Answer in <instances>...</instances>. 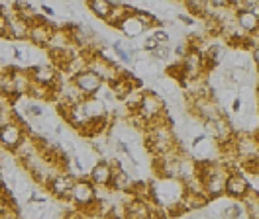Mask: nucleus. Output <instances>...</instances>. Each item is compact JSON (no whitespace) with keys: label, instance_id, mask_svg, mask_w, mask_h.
<instances>
[{"label":"nucleus","instance_id":"obj_10","mask_svg":"<svg viewBox=\"0 0 259 219\" xmlns=\"http://www.w3.org/2000/svg\"><path fill=\"white\" fill-rule=\"evenodd\" d=\"M151 207L144 198H132L124 203V219H149Z\"/></svg>","mask_w":259,"mask_h":219},{"label":"nucleus","instance_id":"obj_7","mask_svg":"<svg viewBox=\"0 0 259 219\" xmlns=\"http://www.w3.org/2000/svg\"><path fill=\"white\" fill-rule=\"evenodd\" d=\"M249 182L247 178L243 176L242 172H230L226 180V186H224V194L234 198V200H243L247 194H249Z\"/></svg>","mask_w":259,"mask_h":219},{"label":"nucleus","instance_id":"obj_3","mask_svg":"<svg viewBox=\"0 0 259 219\" xmlns=\"http://www.w3.org/2000/svg\"><path fill=\"white\" fill-rule=\"evenodd\" d=\"M71 200L81 209H95L97 207V188L89 178H79L71 190Z\"/></svg>","mask_w":259,"mask_h":219},{"label":"nucleus","instance_id":"obj_20","mask_svg":"<svg viewBox=\"0 0 259 219\" xmlns=\"http://www.w3.org/2000/svg\"><path fill=\"white\" fill-rule=\"evenodd\" d=\"M222 215L226 219H238L242 215V207H240V203H230L226 209L222 211Z\"/></svg>","mask_w":259,"mask_h":219},{"label":"nucleus","instance_id":"obj_5","mask_svg":"<svg viewBox=\"0 0 259 219\" xmlns=\"http://www.w3.org/2000/svg\"><path fill=\"white\" fill-rule=\"evenodd\" d=\"M71 82L75 84V88H77L84 98L98 96V92L104 88V82L100 80V77L95 75L93 71H89V69H84L81 73H77L75 77H71Z\"/></svg>","mask_w":259,"mask_h":219},{"label":"nucleus","instance_id":"obj_2","mask_svg":"<svg viewBox=\"0 0 259 219\" xmlns=\"http://www.w3.org/2000/svg\"><path fill=\"white\" fill-rule=\"evenodd\" d=\"M26 139V129H24V122L16 114V120L6 125H0V147L6 151H16L20 143Z\"/></svg>","mask_w":259,"mask_h":219},{"label":"nucleus","instance_id":"obj_24","mask_svg":"<svg viewBox=\"0 0 259 219\" xmlns=\"http://www.w3.org/2000/svg\"><path fill=\"white\" fill-rule=\"evenodd\" d=\"M240 108H242V100H240V98H236V100L232 102V110H234V112H240Z\"/></svg>","mask_w":259,"mask_h":219},{"label":"nucleus","instance_id":"obj_1","mask_svg":"<svg viewBox=\"0 0 259 219\" xmlns=\"http://www.w3.org/2000/svg\"><path fill=\"white\" fill-rule=\"evenodd\" d=\"M136 112L146 120L147 124H151V122L159 120V118H163V116H167V110H165L163 98L157 92H153V90L142 92V100H140V106H138Z\"/></svg>","mask_w":259,"mask_h":219},{"label":"nucleus","instance_id":"obj_14","mask_svg":"<svg viewBox=\"0 0 259 219\" xmlns=\"http://www.w3.org/2000/svg\"><path fill=\"white\" fill-rule=\"evenodd\" d=\"M136 12V8L134 6H130V4H122V2H114L112 4V12L108 16V20H106V24L108 26H114V28H120V24Z\"/></svg>","mask_w":259,"mask_h":219},{"label":"nucleus","instance_id":"obj_23","mask_svg":"<svg viewBox=\"0 0 259 219\" xmlns=\"http://www.w3.org/2000/svg\"><path fill=\"white\" fill-rule=\"evenodd\" d=\"M251 57H253V63L259 67V41L255 43V47H253V51H251Z\"/></svg>","mask_w":259,"mask_h":219},{"label":"nucleus","instance_id":"obj_18","mask_svg":"<svg viewBox=\"0 0 259 219\" xmlns=\"http://www.w3.org/2000/svg\"><path fill=\"white\" fill-rule=\"evenodd\" d=\"M112 51L116 53V57L122 63H126V65L132 63V55L128 53V49H124V43H122V41H116L112 45Z\"/></svg>","mask_w":259,"mask_h":219},{"label":"nucleus","instance_id":"obj_9","mask_svg":"<svg viewBox=\"0 0 259 219\" xmlns=\"http://www.w3.org/2000/svg\"><path fill=\"white\" fill-rule=\"evenodd\" d=\"M234 6V4H232ZM234 20L238 24V28L245 33V35H255L259 31V18L247 10H242V8H234Z\"/></svg>","mask_w":259,"mask_h":219},{"label":"nucleus","instance_id":"obj_22","mask_svg":"<svg viewBox=\"0 0 259 219\" xmlns=\"http://www.w3.org/2000/svg\"><path fill=\"white\" fill-rule=\"evenodd\" d=\"M8 28H10V18L0 12V37L8 39Z\"/></svg>","mask_w":259,"mask_h":219},{"label":"nucleus","instance_id":"obj_11","mask_svg":"<svg viewBox=\"0 0 259 219\" xmlns=\"http://www.w3.org/2000/svg\"><path fill=\"white\" fill-rule=\"evenodd\" d=\"M82 108H84V114H87V120L89 122H95V120H102L106 118V104L102 98L98 96H91V98H84L82 100Z\"/></svg>","mask_w":259,"mask_h":219},{"label":"nucleus","instance_id":"obj_13","mask_svg":"<svg viewBox=\"0 0 259 219\" xmlns=\"http://www.w3.org/2000/svg\"><path fill=\"white\" fill-rule=\"evenodd\" d=\"M28 33H30V24L24 22L22 18H18V16H12L10 18V28H8V39L28 41Z\"/></svg>","mask_w":259,"mask_h":219},{"label":"nucleus","instance_id":"obj_15","mask_svg":"<svg viewBox=\"0 0 259 219\" xmlns=\"http://www.w3.org/2000/svg\"><path fill=\"white\" fill-rule=\"evenodd\" d=\"M120 30L124 31V35H126V37L134 39V37L142 35V33L146 31V28H144V26H142V22L136 18V14H132V16H128L122 24H120Z\"/></svg>","mask_w":259,"mask_h":219},{"label":"nucleus","instance_id":"obj_25","mask_svg":"<svg viewBox=\"0 0 259 219\" xmlns=\"http://www.w3.org/2000/svg\"><path fill=\"white\" fill-rule=\"evenodd\" d=\"M41 10H44V14L55 16V10H53V8H49V6H41Z\"/></svg>","mask_w":259,"mask_h":219},{"label":"nucleus","instance_id":"obj_6","mask_svg":"<svg viewBox=\"0 0 259 219\" xmlns=\"http://www.w3.org/2000/svg\"><path fill=\"white\" fill-rule=\"evenodd\" d=\"M75 182H77V178L71 172H57L49 178L48 190L51 196H55L59 200H67V198H71V190L75 186Z\"/></svg>","mask_w":259,"mask_h":219},{"label":"nucleus","instance_id":"obj_19","mask_svg":"<svg viewBox=\"0 0 259 219\" xmlns=\"http://www.w3.org/2000/svg\"><path fill=\"white\" fill-rule=\"evenodd\" d=\"M171 53H173V49L169 45H157V49L151 53V57L157 59V61H169L171 59Z\"/></svg>","mask_w":259,"mask_h":219},{"label":"nucleus","instance_id":"obj_16","mask_svg":"<svg viewBox=\"0 0 259 219\" xmlns=\"http://www.w3.org/2000/svg\"><path fill=\"white\" fill-rule=\"evenodd\" d=\"M112 4L114 2H108V0H89L87 8L100 20H108V16L112 12Z\"/></svg>","mask_w":259,"mask_h":219},{"label":"nucleus","instance_id":"obj_8","mask_svg":"<svg viewBox=\"0 0 259 219\" xmlns=\"http://www.w3.org/2000/svg\"><path fill=\"white\" fill-rule=\"evenodd\" d=\"M112 172H114V162L108 160H98L91 167L89 171V180L98 188H106L110 186V180H112Z\"/></svg>","mask_w":259,"mask_h":219},{"label":"nucleus","instance_id":"obj_21","mask_svg":"<svg viewBox=\"0 0 259 219\" xmlns=\"http://www.w3.org/2000/svg\"><path fill=\"white\" fill-rule=\"evenodd\" d=\"M149 37H151L157 45H169V33L165 30H155Z\"/></svg>","mask_w":259,"mask_h":219},{"label":"nucleus","instance_id":"obj_4","mask_svg":"<svg viewBox=\"0 0 259 219\" xmlns=\"http://www.w3.org/2000/svg\"><path fill=\"white\" fill-rule=\"evenodd\" d=\"M55 26L53 24H49L48 20H46V16H37V20L30 24V33H28V41H30V45H35L39 47V49H46L49 47L51 43V39H53V35H55Z\"/></svg>","mask_w":259,"mask_h":219},{"label":"nucleus","instance_id":"obj_12","mask_svg":"<svg viewBox=\"0 0 259 219\" xmlns=\"http://www.w3.org/2000/svg\"><path fill=\"white\" fill-rule=\"evenodd\" d=\"M208 196L204 194V192H191V190H185V196H183V200H181V209H189V211H193V209H200V207H204L206 203H208Z\"/></svg>","mask_w":259,"mask_h":219},{"label":"nucleus","instance_id":"obj_17","mask_svg":"<svg viewBox=\"0 0 259 219\" xmlns=\"http://www.w3.org/2000/svg\"><path fill=\"white\" fill-rule=\"evenodd\" d=\"M245 200V207H247V213L251 219H259V194L257 192H251L243 198Z\"/></svg>","mask_w":259,"mask_h":219}]
</instances>
